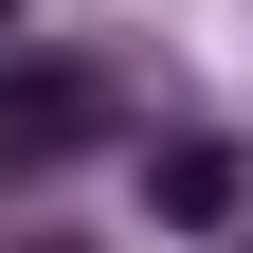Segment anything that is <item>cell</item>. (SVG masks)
Here are the masks:
<instances>
[{
    "label": "cell",
    "instance_id": "obj_1",
    "mask_svg": "<svg viewBox=\"0 0 253 253\" xmlns=\"http://www.w3.org/2000/svg\"><path fill=\"white\" fill-rule=\"evenodd\" d=\"M145 199H163L181 235H235V199H253V163H235V145H217V126H181L163 163H145Z\"/></svg>",
    "mask_w": 253,
    "mask_h": 253
},
{
    "label": "cell",
    "instance_id": "obj_2",
    "mask_svg": "<svg viewBox=\"0 0 253 253\" xmlns=\"http://www.w3.org/2000/svg\"><path fill=\"white\" fill-rule=\"evenodd\" d=\"M73 126H90V90H73V73H37V90H0V163H18V145H73Z\"/></svg>",
    "mask_w": 253,
    "mask_h": 253
},
{
    "label": "cell",
    "instance_id": "obj_3",
    "mask_svg": "<svg viewBox=\"0 0 253 253\" xmlns=\"http://www.w3.org/2000/svg\"><path fill=\"white\" fill-rule=\"evenodd\" d=\"M18 253H73V235H18Z\"/></svg>",
    "mask_w": 253,
    "mask_h": 253
},
{
    "label": "cell",
    "instance_id": "obj_4",
    "mask_svg": "<svg viewBox=\"0 0 253 253\" xmlns=\"http://www.w3.org/2000/svg\"><path fill=\"white\" fill-rule=\"evenodd\" d=\"M0 37H18V0H0Z\"/></svg>",
    "mask_w": 253,
    "mask_h": 253
}]
</instances>
